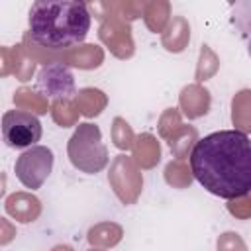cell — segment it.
<instances>
[{
    "label": "cell",
    "mask_w": 251,
    "mask_h": 251,
    "mask_svg": "<svg viewBox=\"0 0 251 251\" xmlns=\"http://www.w3.org/2000/svg\"><path fill=\"white\" fill-rule=\"evenodd\" d=\"M190 171L218 198L247 196L251 192V139L239 129H220L204 135L192 147Z\"/></svg>",
    "instance_id": "cell-1"
},
{
    "label": "cell",
    "mask_w": 251,
    "mask_h": 251,
    "mask_svg": "<svg viewBox=\"0 0 251 251\" xmlns=\"http://www.w3.org/2000/svg\"><path fill=\"white\" fill-rule=\"evenodd\" d=\"M90 22L86 4L78 0H37L27 16L31 41L47 49H69L82 43Z\"/></svg>",
    "instance_id": "cell-2"
},
{
    "label": "cell",
    "mask_w": 251,
    "mask_h": 251,
    "mask_svg": "<svg viewBox=\"0 0 251 251\" xmlns=\"http://www.w3.org/2000/svg\"><path fill=\"white\" fill-rule=\"evenodd\" d=\"M69 159L82 173H98L108 165V149L102 143V133L94 124H80L69 139Z\"/></svg>",
    "instance_id": "cell-3"
},
{
    "label": "cell",
    "mask_w": 251,
    "mask_h": 251,
    "mask_svg": "<svg viewBox=\"0 0 251 251\" xmlns=\"http://www.w3.org/2000/svg\"><path fill=\"white\" fill-rule=\"evenodd\" d=\"M41 122L25 110H8L2 116V137L12 149H29L41 139Z\"/></svg>",
    "instance_id": "cell-4"
},
{
    "label": "cell",
    "mask_w": 251,
    "mask_h": 251,
    "mask_svg": "<svg viewBox=\"0 0 251 251\" xmlns=\"http://www.w3.org/2000/svg\"><path fill=\"white\" fill-rule=\"evenodd\" d=\"M16 176L18 180L31 190H37L53 169V151L45 145H33L25 149L16 161Z\"/></svg>",
    "instance_id": "cell-5"
},
{
    "label": "cell",
    "mask_w": 251,
    "mask_h": 251,
    "mask_svg": "<svg viewBox=\"0 0 251 251\" xmlns=\"http://www.w3.org/2000/svg\"><path fill=\"white\" fill-rule=\"evenodd\" d=\"M37 88L43 90L49 98L67 100L75 96V76L67 65L51 63L41 69L37 76Z\"/></svg>",
    "instance_id": "cell-6"
},
{
    "label": "cell",
    "mask_w": 251,
    "mask_h": 251,
    "mask_svg": "<svg viewBox=\"0 0 251 251\" xmlns=\"http://www.w3.org/2000/svg\"><path fill=\"white\" fill-rule=\"evenodd\" d=\"M229 20L243 39L251 57V0H237L229 4Z\"/></svg>",
    "instance_id": "cell-7"
}]
</instances>
